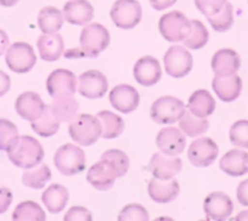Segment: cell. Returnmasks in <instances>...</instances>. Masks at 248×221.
Listing matches in <instances>:
<instances>
[{"label": "cell", "mask_w": 248, "mask_h": 221, "mask_svg": "<svg viewBox=\"0 0 248 221\" xmlns=\"http://www.w3.org/2000/svg\"><path fill=\"white\" fill-rule=\"evenodd\" d=\"M109 33L107 28L100 23H90L83 28L80 33V46L66 51L65 58H97L109 45Z\"/></svg>", "instance_id": "1"}, {"label": "cell", "mask_w": 248, "mask_h": 221, "mask_svg": "<svg viewBox=\"0 0 248 221\" xmlns=\"http://www.w3.org/2000/svg\"><path fill=\"white\" fill-rule=\"evenodd\" d=\"M8 157L14 165L28 169L42 163L44 159V148L34 137L18 136L15 144L9 148Z\"/></svg>", "instance_id": "2"}, {"label": "cell", "mask_w": 248, "mask_h": 221, "mask_svg": "<svg viewBox=\"0 0 248 221\" xmlns=\"http://www.w3.org/2000/svg\"><path fill=\"white\" fill-rule=\"evenodd\" d=\"M70 136L80 146H92L102 135V124L97 117L92 115H79L70 122Z\"/></svg>", "instance_id": "3"}, {"label": "cell", "mask_w": 248, "mask_h": 221, "mask_svg": "<svg viewBox=\"0 0 248 221\" xmlns=\"http://www.w3.org/2000/svg\"><path fill=\"white\" fill-rule=\"evenodd\" d=\"M54 164L56 169L66 177H73L85 169L87 159L80 147L73 144H66L59 147L54 156Z\"/></svg>", "instance_id": "4"}, {"label": "cell", "mask_w": 248, "mask_h": 221, "mask_svg": "<svg viewBox=\"0 0 248 221\" xmlns=\"http://www.w3.org/2000/svg\"><path fill=\"white\" fill-rule=\"evenodd\" d=\"M112 22L121 29H133L140 23L142 9L138 0H116L109 11Z\"/></svg>", "instance_id": "5"}, {"label": "cell", "mask_w": 248, "mask_h": 221, "mask_svg": "<svg viewBox=\"0 0 248 221\" xmlns=\"http://www.w3.org/2000/svg\"><path fill=\"white\" fill-rule=\"evenodd\" d=\"M190 28L191 21L180 11H170L159 18V33L167 42H183L189 34Z\"/></svg>", "instance_id": "6"}, {"label": "cell", "mask_w": 248, "mask_h": 221, "mask_svg": "<svg viewBox=\"0 0 248 221\" xmlns=\"http://www.w3.org/2000/svg\"><path fill=\"white\" fill-rule=\"evenodd\" d=\"M185 111V104L181 100L173 96H163L154 102L150 115L157 124H174L179 122Z\"/></svg>", "instance_id": "7"}, {"label": "cell", "mask_w": 248, "mask_h": 221, "mask_svg": "<svg viewBox=\"0 0 248 221\" xmlns=\"http://www.w3.org/2000/svg\"><path fill=\"white\" fill-rule=\"evenodd\" d=\"M5 62L13 72L23 74L32 70L37 62L34 50L28 43L17 42L9 46Z\"/></svg>", "instance_id": "8"}, {"label": "cell", "mask_w": 248, "mask_h": 221, "mask_svg": "<svg viewBox=\"0 0 248 221\" xmlns=\"http://www.w3.org/2000/svg\"><path fill=\"white\" fill-rule=\"evenodd\" d=\"M164 68L167 74L173 78H184L189 74L194 66L191 54L184 46H170L164 55Z\"/></svg>", "instance_id": "9"}, {"label": "cell", "mask_w": 248, "mask_h": 221, "mask_svg": "<svg viewBox=\"0 0 248 221\" xmlns=\"http://www.w3.org/2000/svg\"><path fill=\"white\" fill-rule=\"evenodd\" d=\"M146 169L156 179L170 180L181 172L183 161L176 156H169L163 152H159L151 157Z\"/></svg>", "instance_id": "10"}, {"label": "cell", "mask_w": 248, "mask_h": 221, "mask_svg": "<svg viewBox=\"0 0 248 221\" xmlns=\"http://www.w3.org/2000/svg\"><path fill=\"white\" fill-rule=\"evenodd\" d=\"M218 145L209 137H200L189 147L187 158L195 167L206 168L216 162L218 157Z\"/></svg>", "instance_id": "11"}, {"label": "cell", "mask_w": 248, "mask_h": 221, "mask_svg": "<svg viewBox=\"0 0 248 221\" xmlns=\"http://www.w3.org/2000/svg\"><path fill=\"white\" fill-rule=\"evenodd\" d=\"M78 80L75 73L59 68L50 73L46 79V90L52 99L61 96H73L77 90Z\"/></svg>", "instance_id": "12"}, {"label": "cell", "mask_w": 248, "mask_h": 221, "mask_svg": "<svg viewBox=\"0 0 248 221\" xmlns=\"http://www.w3.org/2000/svg\"><path fill=\"white\" fill-rule=\"evenodd\" d=\"M108 90V82L104 73L90 70L82 73L78 79V91L87 99H101Z\"/></svg>", "instance_id": "13"}, {"label": "cell", "mask_w": 248, "mask_h": 221, "mask_svg": "<svg viewBox=\"0 0 248 221\" xmlns=\"http://www.w3.org/2000/svg\"><path fill=\"white\" fill-rule=\"evenodd\" d=\"M109 102L118 112L128 115L134 112L140 102V95L134 87L119 84L109 92Z\"/></svg>", "instance_id": "14"}, {"label": "cell", "mask_w": 248, "mask_h": 221, "mask_svg": "<svg viewBox=\"0 0 248 221\" xmlns=\"http://www.w3.org/2000/svg\"><path fill=\"white\" fill-rule=\"evenodd\" d=\"M203 209L207 219L209 220H225L232 214L233 203L228 194L216 191L206 197Z\"/></svg>", "instance_id": "15"}, {"label": "cell", "mask_w": 248, "mask_h": 221, "mask_svg": "<svg viewBox=\"0 0 248 221\" xmlns=\"http://www.w3.org/2000/svg\"><path fill=\"white\" fill-rule=\"evenodd\" d=\"M134 78L142 87H152L161 80L162 68L158 60L154 56L139 59L134 66Z\"/></svg>", "instance_id": "16"}, {"label": "cell", "mask_w": 248, "mask_h": 221, "mask_svg": "<svg viewBox=\"0 0 248 221\" xmlns=\"http://www.w3.org/2000/svg\"><path fill=\"white\" fill-rule=\"evenodd\" d=\"M156 145L158 149L169 156H178L183 153L186 146V139L184 133L174 127H167L159 130L156 137Z\"/></svg>", "instance_id": "17"}, {"label": "cell", "mask_w": 248, "mask_h": 221, "mask_svg": "<svg viewBox=\"0 0 248 221\" xmlns=\"http://www.w3.org/2000/svg\"><path fill=\"white\" fill-rule=\"evenodd\" d=\"M45 104L42 97L32 91L22 92L15 102V109L17 115L28 122H34L42 116Z\"/></svg>", "instance_id": "18"}, {"label": "cell", "mask_w": 248, "mask_h": 221, "mask_svg": "<svg viewBox=\"0 0 248 221\" xmlns=\"http://www.w3.org/2000/svg\"><path fill=\"white\" fill-rule=\"evenodd\" d=\"M211 66L214 74L219 77L236 74L241 67V58L235 50L221 49L214 54Z\"/></svg>", "instance_id": "19"}, {"label": "cell", "mask_w": 248, "mask_h": 221, "mask_svg": "<svg viewBox=\"0 0 248 221\" xmlns=\"http://www.w3.org/2000/svg\"><path fill=\"white\" fill-rule=\"evenodd\" d=\"M147 192L150 198L156 203H169L178 197L180 192V185L175 179L159 180L152 177L149 180Z\"/></svg>", "instance_id": "20"}, {"label": "cell", "mask_w": 248, "mask_h": 221, "mask_svg": "<svg viewBox=\"0 0 248 221\" xmlns=\"http://www.w3.org/2000/svg\"><path fill=\"white\" fill-rule=\"evenodd\" d=\"M117 174L107 162L100 161L88 170L87 180L94 189L99 191H107L114 185Z\"/></svg>", "instance_id": "21"}, {"label": "cell", "mask_w": 248, "mask_h": 221, "mask_svg": "<svg viewBox=\"0 0 248 221\" xmlns=\"http://www.w3.org/2000/svg\"><path fill=\"white\" fill-rule=\"evenodd\" d=\"M37 46L39 56L46 62L57 61L65 51V42L59 32L43 33L38 39Z\"/></svg>", "instance_id": "22"}, {"label": "cell", "mask_w": 248, "mask_h": 221, "mask_svg": "<svg viewBox=\"0 0 248 221\" xmlns=\"http://www.w3.org/2000/svg\"><path fill=\"white\" fill-rule=\"evenodd\" d=\"M62 14L71 25L85 26L94 17V8L88 0H70L63 6Z\"/></svg>", "instance_id": "23"}, {"label": "cell", "mask_w": 248, "mask_h": 221, "mask_svg": "<svg viewBox=\"0 0 248 221\" xmlns=\"http://www.w3.org/2000/svg\"><path fill=\"white\" fill-rule=\"evenodd\" d=\"M212 88L221 101L232 102L240 96L242 90V80L237 74L226 75V77L216 75L212 83Z\"/></svg>", "instance_id": "24"}, {"label": "cell", "mask_w": 248, "mask_h": 221, "mask_svg": "<svg viewBox=\"0 0 248 221\" xmlns=\"http://www.w3.org/2000/svg\"><path fill=\"white\" fill-rule=\"evenodd\" d=\"M219 167L226 175L242 177L248 173V153L242 149H231L221 157Z\"/></svg>", "instance_id": "25"}, {"label": "cell", "mask_w": 248, "mask_h": 221, "mask_svg": "<svg viewBox=\"0 0 248 221\" xmlns=\"http://www.w3.org/2000/svg\"><path fill=\"white\" fill-rule=\"evenodd\" d=\"M68 199H70V192L65 186L60 184L50 185L42 196L43 204L51 214L61 213L67 206Z\"/></svg>", "instance_id": "26"}, {"label": "cell", "mask_w": 248, "mask_h": 221, "mask_svg": "<svg viewBox=\"0 0 248 221\" xmlns=\"http://www.w3.org/2000/svg\"><path fill=\"white\" fill-rule=\"evenodd\" d=\"M216 104V100L209 94V91L200 89L192 92L191 96L189 97L187 108L192 115L201 118H207L213 115Z\"/></svg>", "instance_id": "27"}, {"label": "cell", "mask_w": 248, "mask_h": 221, "mask_svg": "<svg viewBox=\"0 0 248 221\" xmlns=\"http://www.w3.org/2000/svg\"><path fill=\"white\" fill-rule=\"evenodd\" d=\"M52 113L60 123L72 122L77 117L78 102L72 96L55 97L52 103L50 104Z\"/></svg>", "instance_id": "28"}, {"label": "cell", "mask_w": 248, "mask_h": 221, "mask_svg": "<svg viewBox=\"0 0 248 221\" xmlns=\"http://www.w3.org/2000/svg\"><path fill=\"white\" fill-rule=\"evenodd\" d=\"M65 17L62 11L54 6H45L38 15V26L43 33H56L63 26Z\"/></svg>", "instance_id": "29"}, {"label": "cell", "mask_w": 248, "mask_h": 221, "mask_svg": "<svg viewBox=\"0 0 248 221\" xmlns=\"http://www.w3.org/2000/svg\"><path fill=\"white\" fill-rule=\"evenodd\" d=\"M51 179V170L46 164L39 163L38 165L25 169L22 175V184L33 190L44 189L46 182Z\"/></svg>", "instance_id": "30"}, {"label": "cell", "mask_w": 248, "mask_h": 221, "mask_svg": "<svg viewBox=\"0 0 248 221\" xmlns=\"http://www.w3.org/2000/svg\"><path fill=\"white\" fill-rule=\"evenodd\" d=\"M61 123L56 119L50 106H45L42 116L32 122V129L35 134L42 137H51L59 132Z\"/></svg>", "instance_id": "31"}, {"label": "cell", "mask_w": 248, "mask_h": 221, "mask_svg": "<svg viewBox=\"0 0 248 221\" xmlns=\"http://www.w3.org/2000/svg\"><path fill=\"white\" fill-rule=\"evenodd\" d=\"M179 127H180L181 132L187 136L196 137L203 135L208 130L209 122L206 118L197 117V116L192 115L190 111H185L183 117L179 119Z\"/></svg>", "instance_id": "32"}, {"label": "cell", "mask_w": 248, "mask_h": 221, "mask_svg": "<svg viewBox=\"0 0 248 221\" xmlns=\"http://www.w3.org/2000/svg\"><path fill=\"white\" fill-rule=\"evenodd\" d=\"M97 118L102 124L101 136L106 140L116 139L123 133L124 122L119 116L114 115L111 111H101L97 113Z\"/></svg>", "instance_id": "33"}, {"label": "cell", "mask_w": 248, "mask_h": 221, "mask_svg": "<svg viewBox=\"0 0 248 221\" xmlns=\"http://www.w3.org/2000/svg\"><path fill=\"white\" fill-rule=\"evenodd\" d=\"M209 40V32L203 23L199 20L191 21V28L187 37L183 40V45L187 49H202Z\"/></svg>", "instance_id": "34"}, {"label": "cell", "mask_w": 248, "mask_h": 221, "mask_svg": "<svg viewBox=\"0 0 248 221\" xmlns=\"http://www.w3.org/2000/svg\"><path fill=\"white\" fill-rule=\"evenodd\" d=\"M15 221H44L46 219L44 210L39 204L32 201H26L18 204L13 214Z\"/></svg>", "instance_id": "35"}, {"label": "cell", "mask_w": 248, "mask_h": 221, "mask_svg": "<svg viewBox=\"0 0 248 221\" xmlns=\"http://www.w3.org/2000/svg\"><path fill=\"white\" fill-rule=\"evenodd\" d=\"M101 159L107 162L113 168V170L117 174V177H124L128 173V170H129V158L121 149H108L105 153H102Z\"/></svg>", "instance_id": "36"}, {"label": "cell", "mask_w": 248, "mask_h": 221, "mask_svg": "<svg viewBox=\"0 0 248 221\" xmlns=\"http://www.w3.org/2000/svg\"><path fill=\"white\" fill-rule=\"evenodd\" d=\"M209 25L212 26L216 32L224 33L228 32L233 26V8L230 3H226L224 8L218 14L207 17Z\"/></svg>", "instance_id": "37"}, {"label": "cell", "mask_w": 248, "mask_h": 221, "mask_svg": "<svg viewBox=\"0 0 248 221\" xmlns=\"http://www.w3.org/2000/svg\"><path fill=\"white\" fill-rule=\"evenodd\" d=\"M18 139V129L13 122L0 119V151H9Z\"/></svg>", "instance_id": "38"}, {"label": "cell", "mask_w": 248, "mask_h": 221, "mask_svg": "<svg viewBox=\"0 0 248 221\" xmlns=\"http://www.w3.org/2000/svg\"><path fill=\"white\" fill-rule=\"evenodd\" d=\"M231 144L242 148H248V120H237L229 132Z\"/></svg>", "instance_id": "39"}, {"label": "cell", "mask_w": 248, "mask_h": 221, "mask_svg": "<svg viewBox=\"0 0 248 221\" xmlns=\"http://www.w3.org/2000/svg\"><path fill=\"white\" fill-rule=\"evenodd\" d=\"M150 219L146 209L140 204H128L121 210L118 215L119 221H147Z\"/></svg>", "instance_id": "40"}, {"label": "cell", "mask_w": 248, "mask_h": 221, "mask_svg": "<svg viewBox=\"0 0 248 221\" xmlns=\"http://www.w3.org/2000/svg\"><path fill=\"white\" fill-rule=\"evenodd\" d=\"M197 10L206 17L218 14L224 8L228 0H194Z\"/></svg>", "instance_id": "41"}, {"label": "cell", "mask_w": 248, "mask_h": 221, "mask_svg": "<svg viewBox=\"0 0 248 221\" xmlns=\"http://www.w3.org/2000/svg\"><path fill=\"white\" fill-rule=\"evenodd\" d=\"M63 219L65 221H92L93 215L84 206H72Z\"/></svg>", "instance_id": "42"}, {"label": "cell", "mask_w": 248, "mask_h": 221, "mask_svg": "<svg viewBox=\"0 0 248 221\" xmlns=\"http://www.w3.org/2000/svg\"><path fill=\"white\" fill-rule=\"evenodd\" d=\"M11 203H13V193L10 189L1 186L0 187V214L8 211Z\"/></svg>", "instance_id": "43"}, {"label": "cell", "mask_w": 248, "mask_h": 221, "mask_svg": "<svg viewBox=\"0 0 248 221\" xmlns=\"http://www.w3.org/2000/svg\"><path fill=\"white\" fill-rule=\"evenodd\" d=\"M237 201L242 206H248V179L240 182L237 187Z\"/></svg>", "instance_id": "44"}, {"label": "cell", "mask_w": 248, "mask_h": 221, "mask_svg": "<svg viewBox=\"0 0 248 221\" xmlns=\"http://www.w3.org/2000/svg\"><path fill=\"white\" fill-rule=\"evenodd\" d=\"M175 3L176 0H150L151 6L157 11H163L166 9L171 8Z\"/></svg>", "instance_id": "45"}, {"label": "cell", "mask_w": 248, "mask_h": 221, "mask_svg": "<svg viewBox=\"0 0 248 221\" xmlns=\"http://www.w3.org/2000/svg\"><path fill=\"white\" fill-rule=\"evenodd\" d=\"M11 79L5 72L0 71V97L4 96L10 90Z\"/></svg>", "instance_id": "46"}, {"label": "cell", "mask_w": 248, "mask_h": 221, "mask_svg": "<svg viewBox=\"0 0 248 221\" xmlns=\"http://www.w3.org/2000/svg\"><path fill=\"white\" fill-rule=\"evenodd\" d=\"M9 46V37L6 32L3 29H0V56L5 52V50Z\"/></svg>", "instance_id": "47"}, {"label": "cell", "mask_w": 248, "mask_h": 221, "mask_svg": "<svg viewBox=\"0 0 248 221\" xmlns=\"http://www.w3.org/2000/svg\"><path fill=\"white\" fill-rule=\"evenodd\" d=\"M20 0H0V6L3 8H13Z\"/></svg>", "instance_id": "48"}, {"label": "cell", "mask_w": 248, "mask_h": 221, "mask_svg": "<svg viewBox=\"0 0 248 221\" xmlns=\"http://www.w3.org/2000/svg\"><path fill=\"white\" fill-rule=\"evenodd\" d=\"M235 220H248V210L242 211L235 218Z\"/></svg>", "instance_id": "49"}, {"label": "cell", "mask_w": 248, "mask_h": 221, "mask_svg": "<svg viewBox=\"0 0 248 221\" xmlns=\"http://www.w3.org/2000/svg\"><path fill=\"white\" fill-rule=\"evenodd\" d=\"M247 1H248V0H247Z\"/></svg>", "instance_id": "50"}]
</instances>
